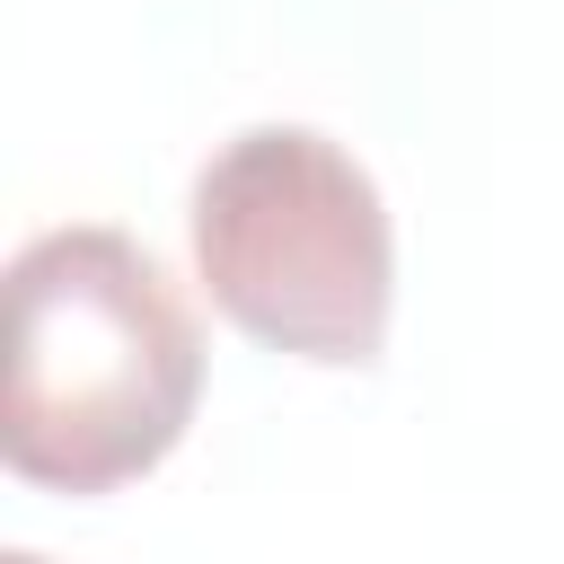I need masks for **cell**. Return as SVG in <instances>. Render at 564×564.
Masks as SVG:
<instances>
[{"label":"cell","instance_id":"cell-1","mask_svg":"<svg viewBox=\"0 0 564 564\" xmlns=\"http://www.w3.org/2000/svg\"><path fill=\"white\" fill-rule=\"evenodd\" d=\"M203 405V326L176 273L115 220L35 229L9 256L0 458L18 485L97 502L176 458Z\"/></svg>","mask_w":564,"mask_h":564},{"label":"cell","instance_id":"cell-2","mask_svg":"<svg viewBox=\"0 0 564 564\" xmlns=\"http://www.w3.org/2000/svg\"><path fill=\"white\" fill-rule=\"evenodd\" d=\"M203 300L264 352L370 370L397 317V220L379 176L317 123L229 132L185 194Z\"/></svg>","mask_w":564,"mask_h":564}]
</instances>
